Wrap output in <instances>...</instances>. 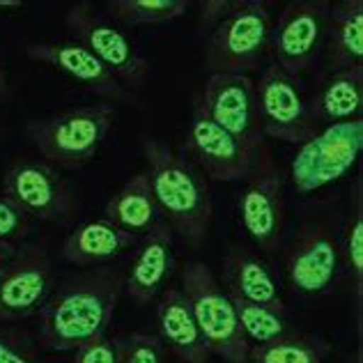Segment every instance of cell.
I'll return each instance as SVG.
<instances>
[{
	"label": "cell",
	"mask_w": 363,
	"mask_h": 363,
	"mask_svg": "<svg viewBox=\"0 0 363 363\" xmlns=\"http://www.w3.org/2000/svg\"><path fill=\"white\" fill-rule=\"evenodd\" d=\"M198 111L233 133L246 147L257 150L262 143L260 120H257L255 83L246 74H207V81L196 104Z\"/></svg>",
	"instance_id": "obj_14"
},
{
	"label": "cell",
	"mask_w": 363,
	"mask_h": 363,
	"mask_svg": "<svg viewBox=\"0 0 363 363\" xmlns=\"http://www.w3.org/2000/svg\"><path fill=\"white\" fill-rule=\"evenodd\" d=\"M140 242V237L120 230L106 218L85 221L76 225L62 242V257L83 269L104 267L118 260L120 255L131 251Z\"/></svg>",
	"instance_id": "obj_20"
},
{
	"label": "cell",
	"mask_w": 363,
	"mask_h": 363,
	"mask_svg": "<svg viewBox=\"0 0 363 363\" xmlns=\"http://www.w3.org/2000/svg\"><path fill=\"white\" fill-rule=\"evenodd\" d=\"M179 288L191 306L209 352L221 357L225 363H248L251 345L240 329L230 294L218 283L212 267L203 260H189L182 267Z\"/></svg>",
	"instance_id": "obj_5"
},
{
	"label": "cell",
	"mask_w": 363,
	"mask_h": 363,
	"mask_svg": "<svg viewBox=\"0 0 363 363\" xmlns=\"http://www.w3.org/2000/svg\"><path fill=\"white\" fill-rule=\"evenodd\" d=\"M230 301H233L237 322H240V329L248 345H267V342H274L292 333V327L283 311L233 297V294H230Z\"/></svg>",
	"instance_id": "obj_25"
},
{
	"label": "cell",
	"mask_w": 363,
	"mask_h": 363,
	"mask_svg": "<svg viewBox=\"0 0 363 363\" xmlns=\"http://www.w3.org/2000/svg\"><path fill=\"white\" fill-rule=\"evenodd\" d=\"M113 342H116L118 363H164L166 359V345L155 333H120Z\"/></svg>",
	"instance_id": "obj_28"
},
{
	"label": "cell",
	"mask_w": 363,
	"mask_h": 363,
	"mask_svg": "<svg viewBox=\"0 0 363 363\" xmlns=\"http://www.w3.org/2000/svg\"><path fill=\"white\" fill-rule=\"evenodd\" d=\"M26 3L21 0H0V12H16V9H23Z\"/></svg>",
	"instance_id": "obj_34"
},
{
	"label": "cell",
	"mask_w": 363,
	"mask_h": 363,
	"mask_svg": "<svg viewBox=\"0 0 363 363\" xmlns=\"http://www.w3.org/2000/svg\"><path fill=\"white\" fill-rule=\"evenodd\" d=\"M242 182L237 209L244 233L257 251H279L285 233V179L264 140L255 150L251 168Z\"/></svg>",
	"instance_id": "obj_7"
},
{
	"label": "cell",
	"mask_w": 363,
	"mask_h": 363,
	"mask_svg": "<svg viewBox=\"0 0 363 363\" xmlns=\"http://www.w3.org/2000/svg\"><path fill=\"white\" fill-rule=\"evenodd\" d=\"M55 290V269L42 248H18L0 269V324L40 315Z\"/></svg>",
	"instance_id": "obj_12"
},
{
	"label": "cell",
	"mask_w": 363,
	"mask_h": 363,
	"mask_svg": "<svg viewBox=\"0 0 363 363\" xmlns=\"http://www.w3.org/2000/svg\"><path fill=\"white\" fill-rule=\"evenodd\" d=\"M18 251L16 244H9V242H0V269L9 262V257H12L14 253Z\"/></svg>",
	"instance_id": "obj_32"
},
{
	"label": "cell",
	"mask_w": 363,
	"mask_h": 363,
	"mask_svg": "<svg viewBox=\"0 0 363 363\" xmlns=\"http://www.w3.org/2000/svg\"><path fill=\"white\" fill-rule=\"evenodd\" d=\"M324 340L292 331L267 345H251L248 363H324Z\"/></svg>",
	"instance_id": "obj_26"
},
{
	"label": "cell",
	"mask_w": 363,
	"mask_h": 363,
	"mask_svg": "<svg viewBox=\"0 0 363 363\" xmlns=\"http://www.w3.org/2000/svg\"><path fill=\"white\" fill-rule=\"evenodd\" d=\"M5 198L35 221L67 225L79 209L72 184L44 159L23 157L5 170Z\"/></svg>",
	"instance_id": "obj_9"
},
{
	"label": "cell",
	"mask_w": 363,
	"mask_h": 363,
	"mask_svg": "<svg viewBox=\"0 0 363 363\" xmlns=\"http://www.w3.org/2000/svg\"><path fill=\"white\" fill-rule=\"evenodd\" d=\"M108 16L124 30L143 26H164L177 21L189 12L184 0H111L106 3Z\"/></svg>",
	"instance_id": "obj_24"
},
{
	"label": "cell",
	"mask_w": 363,
	"mask_h": 363,
	"mask_svg": "<svg viewBox=\"0 0 363 363\" xmlns=\"http://www.w3.org/2000/svg\"><path fill=\"white\" fill-rule=\"evenodd\" d=\"M104 218L136 237L147 235L152 228L161 223V212L155 194H152L147 173H138L124 182L108 198L106 207H104Z\"/></svg>",
	"instance_id": "obj_23"
},
{
	"label": "cell",
	"mask_w": 363,
	"mask_h": 363,
	"mask_svg": "<svg viewBox=\"0 0 363 363\" xmlns=\"http://www.w3.org/2000/svg\"><path fill=\"white\" fill-rule=\"evenodd\" d=\"M363 147V120L336 122L303 140L290 161V182L299 194H313L338 182L357 164Z\"/></svg>",
	"instance_id": "obj_8"
},
{
	"label": "cell",
	"mask_w": 363,
	"mask_h": 363,
	"mask_svg": "<svg viewBox=\"0 0 363 363\" xmlns=\"http://www.w3.org/2000/svg\"><path fill=\"white\" fill-rule=\"evenodd\" d=\"M74 363H118L116 342H113L108 333H104V336L90 340L81 350H76Z\"/></svg>",
	"instance_id": "obj_31"
},
{
	"label": "cell",
	"mask_w": 363,
	"mask_h": 363,
	"mask_svg": "<svg viewBox=\"0 0 363 363\" xmlns=\"http://www.w3.org/2000/svg\"><path fill=\"white\" fill-rule=\"evenodd\" d=\"M116 120L118 108L104 101L30 120L26 133L46 164L81 170L99 155Z\"/></svg>",
	"instance_id": "obj_4"
},
{
	"label": "cell",
	"mask_w": 363,
	"mask_h": 363,
	"mask_svg": "<svg viewBox=\"0 0 363 363\" xmlns=\"http://www.w3.org/2000/svg\"><path fill=\"white\" fill-rule=\"evenodd\" d=\"M255 104L262 136L301 145L318 131L308 101L301 94L299 79L283 72L279 65L272 62L264 67L260 81L255 83Z\"/></svg>",
	"instance_id": "obj_11"
},
{
	"label": "cell",
	"mask_w": 363,
	"mask_h": 363,
	"mask_svg": "<svg viewBox=\"0 0 363 363\" xmlns=\"http://www.w3.org/2000/svg\"><path fill=\"white\" fill-rule=\"evenodd\" d=\"M327 72H345L363 67V3L345 0L331 5L327 40H324Z\"/></svg>",
	"instance_id": "obj_21"
},
{
	"label": "cell",
	"mask_w": 363,
	"mask_h": 363,
	"mask_svg": "<svg viewBox=\"0 0 363 363\" xmlns=\"http://www.w3.org/2000/svg\"><path fill=\"white\" fill-rule=\"evenodd\" d=\"M33 230V221L16 209L5 196H0V242L18 244Z\"/></svg>",
	"instance_id": "obj_30"
},
{
	"label": "cell",
	"mask_w": 363,
	"mask_h": 363,
	"mask_svg": "<svg viewBox=\"0 0 363 363\" xmlns=\"http://www.w3.org/2000/svg\"><path fill=\"white\" fill-rule=\"evenodd\" d=\"M124 290L122 272L113 264L90 267L55 285L40 311L42 350L76 352L108 331Z\"/></svg>",
	"instance_id": "obj_1"
},
{
	"label": "cell",
	"mask_w": 363,
	"mask_h": 363,
	"mask_svg": "<svg viewBox=\"0 0 363 363\" xmlns=\"http://www.w3.org/2000/svg\"><path fill=\"white\" fill-rule=\"evenodd\" d=\"M143 155L147 159L152 194L166 223L189 244L205 242L214 209L205 175L157 136H143Z\"/></svg>",
	"instance_id": "obj_3"
},
{
	"label": "cell",
	"mask_w": 363,
	"mask_h": 363,
	"mask_svg": "<svg viewBox=\"0 0 363 363\" xmlns=\"http://www.w3.org/2000/svg\"><path fill=\"white\" fill-rule=\"evenodd\" d=\"M223 288L233 297H240L253 303L269 306V308L285 313L283 290L276 281L274 272L267 267L260 255L251 248L235 244L225 251L221 260Z\"/></svg>",
	"instance_id": "obj_18"
},
{
	"label": "cell",
	"mask_w": 363,
	"mask_h": 363,
	"mask_svg": "<svg viewBox=\"0 0 363 363\" xmlns=\"http://www.w3.org/2000/svg\"><path fill=\"white\" fill-rule=\"evenodd\" d=\"M0 363H46L42 345L30 331L0 324Z\"/></svg>",
	"instance_id": "obj_29"
},
{
	"label": "cell",
	"mask_w": 363,
	"mask_h": 363,
	"mask_svg": "<svg viewBox=\"0 0 363 363\" xmlns=\"http://www.w3.org/2000/svg\"><path fill=\"white\" fill-rule=\"evenodd\" d=\"M342 253H345L347 267L354 279L357 303H361L363 294V198H361V179L354 184V198L345 225V240H342Z\"/></svg>",
	"instance_id": "obj_27"
},
{
	"label": "cell",
	"mask_w": 363,
	"mask_h": 363,
	"mask_svg": "<svg viewBox=\"0 0 363 363\" xmlns=\"http://www.w3.org/2000/svg\"><path fill=\"white\" fill-rule=\"evenodd\" d=\"M340 242L322 221H311L299 228L285 253L288 285L306 297L327 294L338 279Z\"/></svg>",
	"instance_id": "obj_13"
},
{
	"label": "cell",
	"mask_w": 363,
	"mask_h": 363,
	"mask_svg": "<svg viewBox=\"0 0 363 363\" xmlns=\"http://www.w3.org/2000/svg\"><path fill=\"white\" fill-rule=\"evenodd\" d=\"M26 55L33 62L51 67V69L65 74L67 79L79 83L83 90L97 94L113 106H133L143 108L138 94L129 92L124 85L104 67L94 55L79 42H35L28 44Z\"/></svg>",
	"instance_id": "obj_15"
},
{
	"label": "cell",
	"mask_w": 363,
	"mask_h": 363,
	"mask_svg": "<svg viewBox=\"0 0 363 363\" xmlns=\"http://www.w3.org/2000/svg\"><path fill=\"white\" fill-rule=\"evenodd\" d=\"M272 5L262 0H207L198 18L207 74H251L272 40Z\"/></svg>",
	"instance_id": "obj_2"
},
{
	"label": "cell",
	"mask_w": 363,
	"mask_h": 363,
	"mask_svg": "<svg viewBox=\"0 0 363 363\" xmlns=\"http://www.w3.org/2000/svg\"><path fill=\"white\" fill-rule=\"evenodd\" d=\"M182 155L209 179L237 182L246 177L255 150L246 147L242 140H237L233 133L221 129L203 111L196 108L182 145Z\"/></svg>",
	"instance_id": "obj_16"
},
{
	"label": "cell",
	"mask_w": 363,
	"mask_h": 363,
	"mask_svg": "<svg viewBox=\"0 0 363 363\" xmlns=\"http://www.w3.org/2000/svg\"><path fill=\"white\" fill-rule=\"evenodd\" d=\"M363 106V67L327 74L308 104L315 127L357 120Z\"/></svg>",
	"instance_id": "obj_22"
},
{
	"label": "cell",
	"mask_w": 363,
	"mask_h": 363,
	"mask_svg": "<svg viewBox=\"0 0 363 363\" xmlns=\"http://www.w3.org/2000/svg\"><path fill=\"white\" fill-rule=\"evenodd\" d=\"M331 3L327 0H294L281 12L272 28L269 51L274 65L299 79L320 60L327 40Z\"/></svg>",
	"instance_id": "obj_10"
},
{
	"label": "cell",
	"mask_w": 363,
	"mask_h": 363,
	"mask_svg": "<svg viewBox=\"0 0 363 363\" xmlns=\"http://www.w3.org/2000/svg\"><path fill=\"white\" fill-rule=\"evenodd\" d=\"M9 97V81H7V72H5V62L0 58V99Z\"/></svg>",
	"instance_id": "obj_33"
},
{
	"label": "cell",
	"mask_w": 363,
	"mask_h": 363,
	"mask_svg": "<svg viewBox=\"0 0 363 363\" xmlns=\"http://www.w3.org/2000/svg\"><path fill=\"white\" fill-rule=\"evenodd\" d=\"M65 26L74 35V42L83 44L129 92L138 94L147 85L152 76L150 60L106 12H97L90 3H76L67 12Z\"/></svg>",
	"instance_id": "obj_6"
},
{
	"label": "cell",
	"mask_w": 363,
	"mask_h": 363,
	"mask_svg": "<svg viewBox=\"0 0 363 363\" xmlns=\"http://www.w3.org/2000/svg\"><path fill=\"white\" fill-rule=\"evenodd\" d=\"M133 248L136 251L131 253L127 269L122 272L124 292L138 306H147L166 290V283L177 267L173 228L161 221L147 235H143Z\"/></svg>",
	"instance_id": "obj_17"
},
{
	"label": "cell",
	"mask_w": 363,
	"mask_h": 363,
	"mask_svg": "<svg viewBox=\"0 0 363 363\" xmlns=\"http://www.w3.org/2000/svg\"><path fill=\"white\" fill-rule=\"evenodd\" d=\"M157 322L161 342L173 352L182 363H209L212 352L200 333L191 306L179 285H168L159 294Z\"/></svg>",
	"instance_id": "obj_19"
}]
</instances>
